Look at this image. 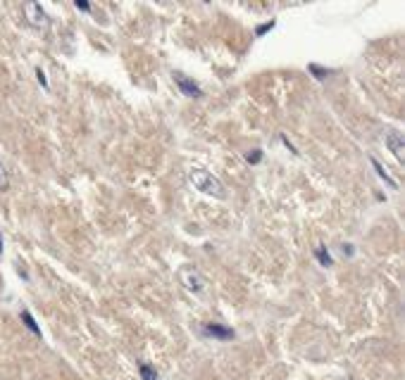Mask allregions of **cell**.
<instances>
[{"label": "cell", "mask_w": 405, "mask_h": 380, "mask_svg": "<svg viewBox=\"0 0 405 380\" xmlns=\"http://www.w3.org/2000/svg\"><path fill=\"white\" fill-rule=\"evenodd\" d=\"M189 181L194 183L196 190H201V192H205V195H210V197H217V200L227 197V190H224L220 178L212 176L210 171H205V169H191L189 171Z\"/></svg>", "instance_id": "cell-1"}, {"label": "cell", "mask_w": 405, "mask_h": 380, "mask_svg": "<svg viewBox=\"0 0 405 380\" xmlns=\"http://www.w3.org/2000/svg\"><path fill=\"white\" fill-rule=\"evenodd\" d=\"M24 17L26 24L36 31H48L50 29V17L45 15V10L41 8V3H24Z\"/></svg>", "instance_id": "cell-2"}, {"label": "cell", "mask_w": 405, "mask_h": 380, "mask_svg": "<svg viewBox=\"0 0 405 380\" xmlns=\"http://www.w3.org/2000/svg\"><path fill=\"white\" fill-rule=\"evenodd\" d=\"M179 278H182L184 288L191 290L194 295H201V292L205 290V278H203V273L198 271V269H194V266H184V269L179 271Z\"/></svg>", "instance_id": "cell-3"}, {"label": "cell", "mask_w": 405, "mask_h": 380, "mask_svg": "<svg viewBox=\"0 0 405 380\" xmlns=\"http://www.w3.org/2000/svg\"><path fill=\"white\" fill-rule=\"evenodd\" d=\"M201 333L205 338H212V340H222V342H229V340H234L236 338V333L234 328H229V326H224V323H205Z\"/></svg>", "instance_id": "cell-4"}, {"label": "cell", "mask_w": 405, "mask_h": 380, "mask_svg": "<svg viewBox=\"0 0 405 380\" xmlns=\"http://www.w3.org/2000/svg\"><path fill=\"white\" fill-rule=\"evenodd\" d=\"M174 84H177V88L182 91L186 98H201L203 96L201 86H198L194 79H189L186 74H182V71H174Z\"/></svg>", "instance_id": "cell-5"}, {"label": "cell", "mask_w": 405, "mask_h": 380, "mask_svg": "<svg viewBox=\"0 0 405 380\" xmlns=\"http://www.w3.org/2000/svg\"><path fill=\"white\" fill-rule=\"evenodd\" d=\"M384 143H387V148L391 150V155H394L398 162H403L405 157V143H403V136L398 131H389L387 138H384Z\"/></svg>", "instance_id": "cell-6"}, {"label": "cell", "mask_w": 405, "mask_h": 380, "mask_svg": "<svg viewBox=\"0 0 405 380\" xmlns=\"http://www.w3.org/2000/svg\"><path fill=\"white\" fill-rule=\"evenodd\" d=\"M19 318H22V321H24V326H26V328H29L31 333H34L36 338H41V326L36 323V318L31 316V311H26V309H24L22 314H19Z\"/></svg>", "instance_id": "cell-7"}, {"label": "cell", "mask_w": 405, "mask_h": 380, "mask_svg": "<svg viewBox=\"0 0 405 380\" xmlns=\"http://www.w3.org/2000/svg\"><path fill=\"white\" fill-rule=\"evenodd\" d=\"M372 166H375V169H377V176H379L382 178V181H387V185H389V188H398V183L394 181V178H391L389 174H387V171H384V166L379 164V159H375V157H372Z\"/></svg>", "instance_id": "cell-8"}, {"label": "cell", "mask_w": 405, "mask_h": 380, "mask_svg": "<svg viewBox=\"0 0 405 380\" xmlns=\"http://www.w3.org/2000/svg\"><path fill=\"white\" fill-rule=\"evenodd\" d=\"M138 376H141V380H160L157 371L150 364H138Z\"/></svg>", "instance_id": "cell-9"}, {"label": "cell", "mask_w": 405, "mask_h": 380, "mask_svg": "<svg viewBox=\"0 0 405 380\" xmlns=\"http://www.w3.org/2000/svg\"><path fill=\"white\" fill-rule=\"evenodd\" d=\"M315 259L324 266V269H329V266L334 264V259H331V255L327 252V248H324V245H322V248H317V250H315Z\"/></svg>", "instance_id": "cell-10"}, {"label": "cell", "mask_w": 405, "mask_h": 380, "mask_svg": "<svg viewBox=\"0 0 405 380\" xmlns=\"http://www.w3.org/2000/svg\"><path fill=\"white\" fill-rule=\"evenodd\" d=\"M308 71L317 79V81H324V79H327V76L331 74V69H324V67L315 64V62H310V64H308Z\"/></svg>", "instance_id": "cell-11"}, {"label": "cell", "mask_w": 405, "mask_h": 380, "mask_svg": "<svg viewBox=\"0 0 405 380\" xmlns=\"http://www.w3.org/2000/svg\"><path fill=\"white\" fill-rule=\"evenodd\" d=\"M274 26H277V19H270V22H265V24L257 26V29H255V36H257V38H262L265 33H270L272 29H274Z\"/></svg>", "instance_id": "cell-12"}, {"label": "cell", "mask_w": 405, "mask_h": 380, "mask_svg": "<svg viewBox=\"0 0 405 380\" xmlns=\"http://www.w3.org/2000/svg\"><path fill=\"white\" fill-rule=\"evenodd\" d=\"M10 185V176H8V169L3 166V162H0V190H8Z\"/></svg>", "instance_id": "cell-13"}, {"label": "cell", "mask_w": 405, "mask_h": 380, "mask_svg": "<svg viewBox=\"0 0 405 380\" xmlns=\"http://www.w3.org/2000/svg\"><path fill=\"white\" fill-rule=\"evenodd\" d=\"M260 159H262V150H253L245 155V162L248 164H260Z\"/></svg>", "instance_id": "cell-14"}, {"label": "cell", "mask_w": 405, "mask_h": 380, "mask_svg": "<svg viewBox=\"0 0 405 380\" xmlns=\"http://www.w3.org/2000/svg\"><path fill=\"white\" fill-rule=\"evenodd\" d=\"M36 81H38V84H41V86H43V88H45V91H48V88H50L48 79H45V71L41 69V67H38V69H36Z\"/></svg>", "instance_id": "cell-15"}, {"label": "cell", "mask_w": 405, "mask_h": 380, "mask_svg": "<svg viewBox=\"0 0 405 380\" xmlns=\"http://www.w3.org/2000/svg\"><path fill=\"white\" fill-rule=\"evenodd\" d=\"M279 141H282V143H284V145H287V148H289V150H291V152H294V155L298 157V150L294 148V143H291V141H289V138H287V136H284V133H282V136H279Z\"/></svg>", "instance_id": "cell-16"}, {"label": "cell", "mask_w": 405, "mask_h": 380, "mask_svg": "<svg viewBox=\"0 0 405 380\" xmlns=\"http://www.w3.org/2000/svg\"><path fill=\"white\" fill-rule=\"evenodd\" d=\"M74 8H77V10H82V12H91V3H86V0H77Z\"/></svg>", "instance_id": "cell-17"}, {"label": "cell", "mask_w": 405, "mask_h": 380, "mask_svg": "<svg viewBox=\"0 0 405 380\" xmlns=\"http://www.w3.org/2000/svg\"><path fill=\"white\" fill-rule=\"evenodd\" d=\"M343 255L353 257V255H355V250H353V248H350V245H343Z\"/></svg>", "instance_id": "cell-18"}, {"label": "cell", "mask_w": 405, "mask_h": 380, "mask_svg": "<svg viewBox=\"0 0 405 380\" xmlns=\"http://www.w3.org/2000/svg\"><path fill=\"white\" fill-rule=\"evenodd\" d=\"M0 255H3V236H0Z\"/></svg>", "instance_id": "cell-19"}, {"label": "cell", "mask_w": 405, "mask_h": 380, "mask_svg": "<svg viewBox=\"0 0 405 380\" xmlns=\"http://www.w3.org/2000/svg\"><path fill=\"white\" fill-rule=\"evenodd\" d=\"M346 380H350V378H346Z\"/></svg>", "instance_id": "cell-20"}]
</instances>
